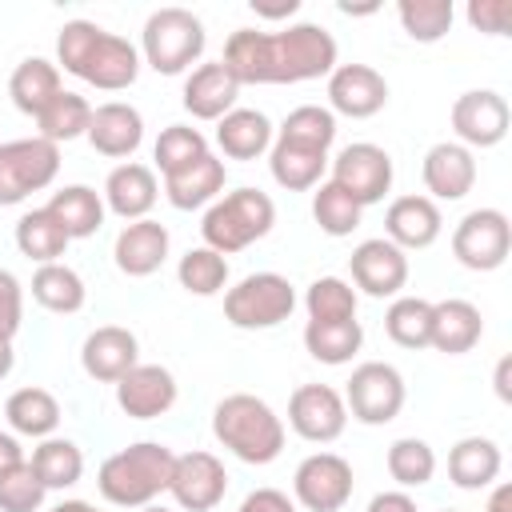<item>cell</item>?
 Wrapping results in <instances>:
<instances>
[{"label":"cell","mask_w":512,"mask_h":512,"mask_svg":"<svg viewBox=\"0 0 512 512\" xmlns=\"http://www.w3.org/2000/svg\"><path fill=\"white\" fill-rule=\"evenodd\" d=\"M220 64L236 84H304L336 68V40L320 24H288L280 32L236 28Z\"/></svg>","instance_id":"1"},{"label":"cell","mask_w":512,"mask_h":512,"mask_svg":"<svg viewBox=\"0 0 512 512\" xmlns=\"http://www.w3.org/2000/svg\"><path fill=\"white\" fill-rule=\"evenodd\" d=\"M56 68L100 92H124L140 76V48L92 20H68L56 36Z\"/></svg>","instance_id":"2"},{"label":"cell","mask_w":512,"mask_h":512,"mask_svg":"<svg viewBox=\"0 0 512 512\" xmlns=\"http://www.w3.org/2000/svg\"><path fill=\"white\" fill-rule=\"evenodd\" d=\"M172 460L176 452L160 440H136L120 452H112L100 472H96V488L108 504L116 508H144L156 504L160 492H168L172 480Z\"/></svg>","instance_id":"3"},{"label":"cell","mask_w":512,"mask_h":512,"mask_svg":"<svg viewBox=\"0 0 512 512\" xmlns=\"http://www.w3.org/2000/svg\"><path fill=\"white\" fill-rule=\"evenodd\" d=\"M212 436L244 464H272L284 452V420L252 392H232L212 408Z\"/></svg>","instance_id":"4"},{"label":"cell","mask_w":512,"mask_h":512,"mask_svg":"<svg viewBox=\"0 0 512 512\" xmlns=\"http://www.w3.org/2000/svg\"><path fill=\"white\" fill-rule=\"evenodd\" d=\"M272 224H276L272 196L260 188H236L208 204V212L200 220V236H204V248L232 256V252L256 244L260 236H268Z\"/></svg>","instance_id":"5"},{"label":"cell","mask_w":512,"mask_h":512,"mask_svg":"<svg viewBox=\"0 0 512 512\" xmlns=\"http://www.w3.org/2000/svg\"><path fill=\"white\" fill-rule=\"evenodd\" d=\"M204 20L188 8H156L140 32V56L160 76H180L204 56Z\"/></svg>","instance_id":"6"},{"label":"cell","mask_w":512,"mask_h":512,"mask_svg":"<svg viewBox=\"0 0 512 512\" xmlns=\"http://www.w3.org/2000/svg\"><path fill=\"white\" fill-rule=\"evenodd\" d=\"M292 308H296V288L280 272H248L224 292V320L244 332L276 328L292 316Z\"/></svg>","instance_id":"7"},{"label":"cell","mask_w":512,"mask_h":512,"mask_svg":"<svg viewBox=\"0 0 512 512\" xmlns=\"http://www.w3.org/2000/svg\"><path fill=\"white\" fill-rule=\"evenodd\" d=\"M60 172V148L40 140V136H24V140H4L0 144V208L28 200L32 192L48 188Z\"/></svg>","instance_id":"8"},{"label":"cell","mask_w":512,"mask_h":512,"mask_svg":"<svg viewBox=\"0 0 512 512\" xmlns=\"http://www.w3.org/2000/svg\"><path fill=\"white\" fill-rule=\"evenodd\" d=\"M344 408L360 424H388L404 408V376L384 360H364L352 368L344 388Z\"/></svg>","instance_id":"9"},{"label":"cell","mask_w":512,"mask_h":512,"mask_svg":"<svg viewBox=\"0 0 512 512\" xmlns=\"http://www.w3.org/2000/svg\"><path fill=\"white\" fill-rule=\"evenodd\" d=\"M512 252V224L500 208L468 212L452 232V256L472 272H496Z\"/></svg>","instance_id":"10"},{"label":"cell","mask_w":512,"mask_h":512,"mask_svg":"<svg viewBox=\"0 0 512 512\" xmlns=\"http://www.w3.org/2000/svg\"><path fill=\"white\" fill-rule=\"evenodd\" d=\"M352 464L336 452H312L292 476V496L308 512H340L352 500Z\"/></svg>","instance_id":"11"},{"label":"cell","mask_w":512,"mask_h":512,"mask_svg":"<svg viewBox=\"0 0 512 512\" xmlns=\"http://www.w3.org/2000/svg\"><path fill=\"white\" fill-rule=\"evenodd\" d=\"M332 184H340L360 208L380 204L388 196V188H392V156L380 144L356 140V144H348V148L336 152V160H332Z\"/></svg>","instance_id":"12"},{"label":"cell","mask_w":512,"mask_h":512,"mask_svg":"<svg viewBox=\"0 0 512 512\" xmlns=\"http://www.w3.org/2000/svg\"><path fill=\"white\" fill-rule=\"evenodd\" d=\"M288 428L308 444H332L348 428L344 396L332 384H300L288 396Z\"/></svg>","instance_id":"13"},{"label":"cell","mask_w":512,"mask_h":512,"mask_svg":"<svg viewBox=\"0 0 512 512\" xmlns=\"http://www.w3.org/2000/svg\"><path fill=\"white\" fill-rule=\"evenodd\" d=\"M168 492L172 500L184 508V512H212L224 492H228V472H224V460L196 448V452H184L172 460V480H168Z\"/></svg>","instance_id":"14"},{"label":"cell","mask_w":512,"mask_h":512,"mask_svg":"<svg viewBox=\"0 0 512 512\" xmlns=\"http://www.w3.org/2000/svg\"><path fill=\"white\" fill-rule=\"evenodd\" d=\"M508 120H512L508 100L492 88H472L452 104V132H456V144H464L468 152L496 148L508 136Z\"/></svg>","instance_id":"15"},{"label":"cell","mask_w":512,"mask_h":512,"mask_svg":"<svg viewBox=\"0 0 512 512\" xmlns=\"http://www.w3.org/2000/svg\"><path fill=\"white\" fill-rule=\"evenodd\" d=\"M388 104V80L372 64H336L328 72V112L368 120Z\"/></svg>","instance_id":"16"},{"label":"cell","mask_w":512,"mask_h":512,"mask_svg":"<svg viewBox=\"0 0 512 512\" xmlns=\"http://www.w3.org/2000/svg\"><path fill=\"white\" fill-rule=\"evenodd\" d=\"M348 268H352V284L376 300L384 296H396L404 284H408V252H400L392 240L384 236H372V240H360L348 256Z\"/></svg>","instance_id":"17"},{"label":"cell","mask_w":512,"mask_h":512,"mask_svg":"<svg viewBox=\"0 0 512 512\" xmlns=\"http://www.w3.org/2000/svg\"><path fill=\"white\" fill-rule=\"evenodd\" d=\"M116 404L132 420H156L176 404V376L164 364H136L116 380Z\"/></svg>","instance_id":"18"},{"label":"cell","mask_w":512,"mask_h":512,"mask_svg":"<svg viewBox=\"0 0 512 512\" xmlns=\"http://www.w3.org/2000/svg\"><path fill=\"white\" fill-rule=\"evenodd\" d=\"M420 176L424 188L432 192L428 200H464L476 184V156L456 140H440L424 152Z\"/></svg>","instance_id":"19"},{"label":"cell","mask_w":512,"mask_h":512,"mask_svg":"<svg viewBox=\"0 0 512 512\" xmlns=\"http://www.w3.org/2000/svg\"><path fill=\"white\" fill-rule=\"evenodd\" d=\"M80 364L92 380L100 384H116L128 368L140 364V344L128 328L120 324H100L96 332L84 336V348H80Z\"/></svg>","instance_id":"20"},{"label":"cell","mask_w":512,"mask_h":512,"mask_svg":"<svg viewBox=\"0 0 512 512\" xmlns=\"http://www.w3.org/2000/svg\"><path fill=\"white\" fill-rule=\"evenodd\" d=\"M104 208L116 212L120 220H144L152 208H156V196H160V184H156V172L148 164H136V160H124L108 172L104 180Z\"/></svg>","instance_id":"21"},{"label":"cell","mask_w":512,"mask_h":512,"mask_svg":"<svg viewBox=\"0 0 512 512\" xmlns=\"http://www.w3.org/2000/svg\"><path fill=\"white\" fill-rule=\"evenodd\" d=\"M440 228H444V216L428 196H396L384 212V240H392L400 252L436 244Z\"/></svg>","instance_id":"22"},{"label":"cell","mask_w":512,"mask_h":512,"mask_svg":"<svg viewBox=\"0 0 512 512\" xmlns=\"http://www.w3.org/2000/svg\"><path fill=\"white\" fill-rule=\"evenodd\" d=\"M168 244H172V236H168V228L160 224V220H132V224H124L120 228V236H116V244H112V256H116V268L124 272V276H152L164 260H168Z\"/></svg>","instance_id":"23"},{"label":"cell","mask_w":512,"mask_h":512,"mask_svg":"<svg viewBox=\"0 0 512 512\" xmlns=\"http://www.w3.org/2000/svg\"><path fill=\"white\" fill-rule=\"evenodd\" d=\"M144 140V116L124 104V100H108L100 108H92V124H88V144L100 152V156H112V160H124L140 148Z\"/></svg>","instance_id":"24"},{"label":"cell","mask_w":512,"mask_h":512,"mask_svg":"<svg viewBox=\"0 0 512 512\" xmlns=\"http://www.w3.org/2000/svg\"><path fill=\"white\" fill-rule=\"evenodd\" d=\"M236 92L240 84L232 80V72L220 64V60H208V64H196L184 80V108L196 116V120H220L236 108Z\"/></svg>","instance_id":"25"},{"label":"cell","mask_w":512,"mask_h":512,"mask_svg":"<svg viewBox=\"0 0 512 512\" xmlns=\"http://www.w3.org/2000/svg\"><path fill=\"white\" fill-rule=\"evenodd\" d=\"M224 176H228V172H224V160L212 156V152H204V156L192 160L188 168L164 176V196H168L172 208L192 212V208H204V204L220 200V192H224Z\"/></svg>","instance_id":"26"},{"label":"cell","mask_w":512,"mask_h":512,"mask_svg":"<svg viewBox=\"0 0 512 512\" xmlns=\"http://www.w3.org/2000/svg\"><path fill=\"white\" fill-rule=\"evenodd\" d=\"M484 336V316L472 300H440L432 304V340L428 348L444 352V356H460L472 352Z\"/></svg>","instance_id":"27"},{"label":"cell","mask_w":512,"mask_h":512,"mask_svg":"<svg viewBox=\"0 0 512 512\" xmlns=\"http://www.w3.org/2000/svg\"><path fill=\"white\" fill-rule=\"evenodd\" d=\"M216 144L228 160H256L272 148V120L256 108H232L216 120Z\"/></svg>","instance_id":"28"},{"label":"cell","mask_w":512,"mask_h":512,"mask_svg":"<svg viewBox=\"0 0 512 512\" xmlns=\"http://www.w3.org/2000/svg\"><path fill=\"white\" fill-rule=\"evenodd\" d=\"M500 468H504V456H500L496 440H488V436H464L448 452V480L468 492L496 484Z\"/></svg>","instance_id":"29"},{"label":"cell","mask_w":512,"mask_h":512,"mask_svg":"<svg viewBox=\"0 0 512 512\" xmlns=\"http://www.w3.org/2000/svg\"><path fill=\"white\" fill-rule=\"evenodd\" d=\"M44 208L60 220V228L68 232V240L96 236L100 224H104V212H108L104 208V196L96 188H88V184H64V188H56Z\"/></svg>","instance_id":"30"},{"label":"cell","mask_w":512,"mask_h":512,"mask_svg":"<svg viewBox=\"0 0 512 512\" xmlns=\"http://www.w3.org/2000/svg\"><path fill=\"white\" fill-rule=\"evenodd\" d=\"M4 416L12 424L16 436H32V440H48L60 424V400L48 392V388H16L4 404Z\"/></svg>","instance_id":"31"},{"label":"cell","mask_w":512,"mask_h":512,"mask_svg":"<svg viewBox=\"0 0 512 512\" xmlns=\"http://www.w3.org/2000/svg\"><path fill=\"white\" fill-rule=\"evenodd\" d=\"M56 92H64L60 68H56L52 60H44V56L20 60V64L12 68V76H8V96H12V104H16L24 116H36Z\"/></svg>","instance_id":"32"},{"label":"cell","mask_w":512,"mask_h":512,"mask_svg":"<svg viewBox=\"0 0 512 512\" xmlns=\"http://www.w3.org/2000/svg\"><path fill=\"white\" fill-rule=\"evenodd\" d=\"M32 300H36L40 308H48V312L72 316V312L84 308L88 288H84V280H80L76 268H68V264L56 260V264H40V268L32 272Z\"/></svg>","instance_id":"33"},{"label":"cell","mask_w":512,"mask_h":512,"mask_svg":"<svg viewBox=\"0 0 512 512\" xmlns=\"http://www.w3.org/2000/svg\"><path fill=\"white\" fill-rule=\"evenodd\" d=\"M88 124H92V104L80 96V92H56L40 112H36V128H40V140L48 144H64V140H76V136H88Z\"/></svg>","instance_id":"34"},{"label":"cell","mask_w":512,"mask_h":512,"mask_svg":"<svg viewBox=\"0 0 512 512\" xmlns=\"http://www.w3.org/2000/svg\"><path fill=\"white\" fill-rule=\"evenodd\" d=\"M68 244H72L68 232L60 228V220L48 208H32L16 220V248H20V256H28L36 264H56Z\"/></svg>","instance_id":"35"},{"label":"cell","mask_w":512,"mask_h":512,"mask_svg":"<svg viewBox=\"0 0 512 512\" xmlns=\"http://www.w3.org/2000/svg\"><path fill=\"white\" fill-rule=\"evenodd\" d=\"M364 344L360 320H308L304 324V348L320 364H348Z\"/></svg>","instance_id":"36"},{"label":"cell","mask_w":512,"mask_h":512,"mask_svg":"<svg viewBox=\"0 0 512 512\" xmlns=\"http://www.w3.org/2000/svg\"><path fill=\"white\" fill-rule=\"evenodd\" d=\"M280 144H292V148H304V152H320L328 156L332 140H336V116L320 104H300L284 116L280 124Z\"/></svg>","instance_id":"37"},{"label":"cell","mask_w":512,"mask_h":512,"mask_svg":"<svg viewBox=\"0 0 512 512\" xmlns=\"http://www.w3.org/2000/svg\"><path fill=\"white\" fill-rule=\"evenodd\" d=\"M32 472L40 476L44 488H72L84 476V452L64 440V436H48L32 448Z\"/></svg>","instance_id":"38"},{"label":"cell","mask_w":512,"mask_h":512,"mask_svg":"<svg viewBox=\"0 0 512 512\" xmlns=\"http://www.w3.org/2000/svg\"><path fill=\"white\" fill-rule=\"evenodd\" d=\"M268 168H272V180H276L280 188H288V192H308V188L320 184V176H324V168H328V156L272 140V148H268Z\"/></svg>","instance_id":"39"},{"label":"cell","mask_w":512,"mask_h":512,"mask_svg":"<svg viewBox=\"0 0 512 512\" xmlns=\"http://www.w3.org/2000/svg\"><path fill=\"white\" fill-rule=\"evenodd\" d=\"M384 332L400 348H428L432 340V304L420 296H396L384 312Z\"/></svg>","instance_id":"40"},{"label":"cell","mask_w":512,"mask_h":512,"mask_svg":"<svg viewBox=\"0 0 512 512\" xmlns=\"http://www.w3.org/2000/svg\"><path fill=\"white\" fill-rule=\"evenodd\" d=\"M360 204L332 180H320L312 192V220L320 224V232L328 236H352L360 228Z\"/></svg>","instance_id":"41"},{"label":"cell","mask_w":512,"mask_h":512,"mask_svg":"<svg viewBox=\"0 0 512 512\" xmlns=\"http://www.w3.org/2000/svg\"><path fill=\"white\" fill-rule=\"evenodd\" d=\"M176 280L192 296H216L228 284V256H220V252H212L204 244L200 248H188L180 256V264H176Z\"/></svg>","instance_id":"42"},{"label":"cell","mask_w":512,"mask_h":512,"mask_svg":"<svg viewBox=\"0 0 512 512\" xmlns=\"http://www.w3.org/2000/svg\"><path fill=\"white\" fill-rule=\"evenodd\" d=\"M396 16H400V28L412 40L436 44L440 36H448V28L456 20V8H452V0H400Z\"/></svg>","instance_id":"43"},{"label":"cell","mask_w":512,"mask_h":512,"mask_svg":"<svg viewBox=\"0 0 512 512\" xmlns=\"http://www.w3.org/2000/svg\"><path fill=\"white\" fill-rule=\"evenodd\" d=\"M388 476L400 484V488H420L436 476V452L428 440L420 436H400L392 448H388Z\"/></svg>","instance_id":"44"},{"label":"cell","mask_w":512,"mask_h":512,"mask_svg":"<svg viewBox=\"0 0 512 512\" xmlns=\"http://www.w3.org/2000/svg\"><path fill=\"white\" fill-rule=\"evenodd\" d=\"M204 152H208V140H204V132L192 128V124H168V128L156 136V148H152L156 168H160L164 176L188 168V164L200 160Z\"/></svg>","instance_id":"45"},{"label":"cell","mask_w":512,"mask_h":512,"mask_svg":"<svg viewBox=\"0 0 512 512\" xmlns=\"http://www.w3.org/2000/svg\"><path fill=\"white\" fill-rule=\"evenodd\" d=\"M308 320H356V288L344 276H320L304 292Z\"/></svg>","instance_id":"46"},{"label":"cell","mask_w":512,"mask_h":512,"mask_svg":"<svg viewBox=\"0 0 512 512\" xmlns=\"http://www.w3.org/2000/svg\"><path fill=\"white\" fill-rule=\"evenodd\" d=\"M44 496H48V488L40 484V476L32 472L28 460L0 480V512H36L44 504Z\"/></svg>","instance_id":"47"},{"label":"cell","mask_w":512,"mask_h":512,"mask_svg":"<svg viewBox=\"0 0 512 512\" xmlns=\"http://www.w3.org/2000/svg\"><path fill=\"white\" fill-rule=\"evenodd\" d=\"M20 320H24V288L8 268H0V340H12L20 332Z\"/></svg>","instance_id":"48"},{"label":"cell","mask_w":512,"mask_h":512,"mask_svg":"<svg viewBox=\"0 0 512 512\" xmlns=\"http://www.w3.org/2000/svg\"><path fill=\"white\" fill-rule=\"evenodd\" d=\"M468 24L484 36H504L508 24H512V4L508 0H472L468 4Z\"/></svg>","instance_id":"49"},{"label":"cell","mask_w":512,"mask_h":512,"mask_svg":"<svg viewBox=\"0 0 512 512\" xmlns=\"http://www.w3.org/2000/svg\"><path fill=\"white\" fill-rule=\"evenodd\" d=\"M236 512H296V504H292L288 492H280V488H256V492H248V496L240 500Z\"/></svg>","instance_id":"50"},{"label":"cell","mask_w":512,"mask_h":512,"mask_svg":"<svg viewBox=\"0 0 512 512\" xmlns=\"http://www.w3.org/2000/svg\"><path fill=\"white\" fill-rule=\"evenodd\" d=\"M368 512H420L408 492H376L368 500Z\"/></svg>","instance_id":"51"},{"label":"cell","mask_w":512,"mask_h":512,"mask_svg":"<svg viewBox=\"0 0 512 512\" xmlns=\"http://www.w3.org/2000/svg\"><path fill=\"white\" fill-rule=\"evenodd\" d=\"M24 464V448H20V440L12 436V432H0V480L8 476V472H16Z\"/></svg>","instance_id":"52"},{"label":"cell","mask_w":512,"mask_h":512,"mask_svg":"<svg viewBox=\"0 0 512 512\" xmlns=\"http://www.w3.org/2000/svg\"><path fill=\"white\" fill-rule=\"evenodd\" d=\"M484 512H512V484H496L488 504H484Z\"/></svg>","instance_id":"53"},{"label":"cell","mask_w":512,"mask_h":512,"mask_svg":"<svg viewBox=\"0 0 512 512\" xmlns=\"http://www.w3.org/2000/svg\"><path fill=\"white\" fill-rule=\"evenodd\" d=\"M508 372H512V356H504L500 364H496V396L508 404L512 400V388H508Z\"/></svg>","instance_id":"54"},{"label":"cell","mask_w":512,"mask_h":512,"mask_svg":"<svg viewBox=\"0 0 512 512\" xmlns=\"http://www.w3.org/2000/svg\"><path fill=\"white\" fill-rule=\"evenodd\" d=\"M12 364H16V352H12V340H0V380L12 372Z\"/></svg>","instance_id":"55"},{"label":"cell","mask_w":512,"mask_h":512,"mask_svg":"<svg viewBox=\"0 0 512 512\" xmlns=\"http://www.w3.org/2000/svg\"><path fill=\"white\" fill-rule=\"evenodd\" d=\"M52 512H104V508H96V504H88V500H60Z\"/></svg>","instance_id":"56"},{"label":"cell","mask_w":512,"mask_h":512,"mask_svg":"<svg viewBox=\"0 0 512 512\" xmlns=\"http://www.w3.org/2000/svg\"><path fill=\"white\" fill-rule=\"evenodd\" d=\"M296 8H300V4H296V0H288V4H280V8H256V12H260V16H272V20H280V16H292Z\"/></svg>","instance_id":"57"},{"label":"cell","mask_w":512,"mask_h":512,"mask_svg":"<svg viewBox=\"0 0 512 512\" xmlns=\"http://www.w3.org/2000/svg\"><path fill=\"white\" fill-rule=\"evenodd\" d=\"M140 512H168V508H164V504H144Z\"/></svg>","instance_id":"58"},{"label":"cell","mask_w":512,"mask_h":512,"mask_svg":"<svg viewBox=\"0 0 512 512\" xmlns=\"http://www.w3.org/2000/svg\"><path fill=\"white\" fill-rule=\"evenodd\" d=\"M448 512H452V508H448Z\"/></svg>","instance_id":"59"}]
</instances>
